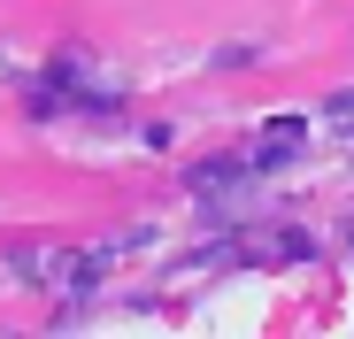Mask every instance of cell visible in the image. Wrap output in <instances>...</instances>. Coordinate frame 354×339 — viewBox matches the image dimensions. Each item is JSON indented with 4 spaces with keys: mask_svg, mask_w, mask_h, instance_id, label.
Masks as SVG:
<instances>
[{
    "mask_svg": "<svg viewBox=\"0 0 354 339\" xmlns=\"http://www.w3.org/2000/svg\"><path fill=\"white\" fill-rule=\"evenodd\" d=\"M8 270H16V277H46V286H77V293H85L108 262H100V247H24V255H8Z\"/></svg>",
    "mask_w": 354,
    "mask_h": 339,
    "instance_id": "obj_1",
    "label": "cell"
},
{
    "mask_svg": "<svg viewBox=\"0 0 354 339\" xmlns=\"http://www.w3.org/2000/svg\"><path fill=\"white\" fill-rule=\"evenodd\" d=\"M324 116H331L339 131H354V93H331V100H324Z\"/></svg>",
    "mask_w": 354,
    "mask_h": 339,
    "instance_id": "obj_3",
    "label": "cell"
},
{
    "mask_svg": "<svg viewBox=\"0 0 354 339\" xmlns=\"http://www.w3.org/2000/svg\"><path fill=\"white\" fill-rule=\"evenodd\" d=\"M301 139H308V116H270V124H262V154H254V170H277Z\"/></svg>",
    "mask_w": 354,
    "mask_h": 339,
    "instance_id": "obj_2",
    "label": "cell"
}]
</instances>
